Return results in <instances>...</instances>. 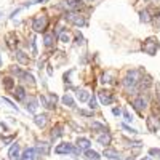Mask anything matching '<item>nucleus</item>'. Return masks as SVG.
<instances>
[{"instance_id": "nucleus-1", "label": "nucleus", "mask_w": 160, "mask_h": 160, "mask_svg": "<svg viewBox=\"0 0 160 160\" xmlns=\"http://www.w3.org/2000/svg\"><path fill=\"white\" fill-rule=\"evenodd\" d=\"M48 28V16L45 15H37L32 21V29L34 32H43Z\"/></svg>"}, {"instance_id": "nucleus-2", "label": "nucleus", "mask_w": 160, "mask_h": 160, "mask_svg": "<svg viewBox=\"0 0 160 160\" xmlns=\"http://www.w3.org/2000/svg\"><path fill=\"white\" fill-rule=\"evenodd\" d=\"M138 82H139V74H138V71H131V72H128V75L123 78V87L125 88H135L136 85H138Z\"/></svg>"}, {"instance_id": "nucleus-3", "label": "nucleus", "mask_w": 160, "mask_h": 160, "mask_svg": "<svg viewBox=\"0 0 160 160\" xmlns=\"http://www.w3.org/2000/svg\"><path fill=\"white\" fill-rule=\"evenodd\" d=\"M157 50H158V42H157V38H154V37H149L144 42V45H142V51L148 53V55H151V56L155 55Z\"/></svg>"}, {"instance_id": "nucleus-4", "label": "nucleus", "mask_w": 160, "mask_h": 160, "mask_svg": "<svg viewBox=\"0 0 160 160\" xmlns=\"http://www.w3.org/2000/svg\"><path fill=\"white\" fill-rule=\"evenodd\" d=\"M64 18H66V21H69V22H72V24H75V26H85V18L83 16H80V15H77V13H66L64 15Z\"/></svg>"}, {"instance_id": "nucleus-5", "label": "nucleus", "mask_w": 160, "mask_h": 160, "mask_svg": "<svg viewBox=\"0 0 160 160\" xmlns=\"http://www.w3.org/2000/svg\"><path fill=\"white\" fill-rule=\"evenodd\" d=\"M58 101V96L56 95H50V96H40V102H42L47 109H53L55 104Z\"/></svg>"}, {"instance_id": "nucleus-6", "label": "nucleus", "mask_w": 160, "mask_h": 160, "mask_svg": "<svg viewBox=\"0 0 160 160\" xmlns=\"http://www.w3.org/2000/svg\"><path fill=\"white\" fill-rule=\"evenodd\" d=\"M72 151H74V146L69 144V142H61V144H58L55 148V152L58 155H61V154H72Z\"/></svg>"}, {"instance_id": "nucleus-7", "label": "nucleus", "mask_w": 160, "mask_h": 160, "mask_svg": "<svg viewBox=\"0 0 160 160\" xmlns=\"http://www.w3.org/2000/svg\"><path fill=\"white\" fill-rule=\"evenodd\" d=\"M148 128L151 131H157L160 128V115H151L148 118Z\"/></svg>"}, {"instance_id": "nucleus-8", "label": "nucleus", "mask_w": 160, "mask_h": 160, "mask_svg": "<svg viewBox=\"0 0 160 160\" xmlns=\"http://www.w3.org/2000/svg\"><path fill=\"white\" fill-rule=\"evenodd\" d=\"M37 157H38V152L35 151V148H28V149L22 152L21 160H35Z\"/></svg>"}, {"instance_id": "nucleus-9", "label": "nucleus", "mask_w": 160, "mask_h": 160, "mask_svg": "<svg viewBox=\"0 0 160 160\" xmlns=\"http://www.w3.org/2000/svg\"><path fill=\"white\" fill-rule=\"evenodd\" d=\"M82 5H83L82 0H66V2H64V8H68L69 11H75Z\"/></svg>"}, {"instance_id": "nucleus-10", "label": "nucleus", "mask_w": 160, "mask_h": 160, "mask_svg": "<svg viewBox=\"0 0 160 160\" xmlns=\"http://www.w3.org/2000/svg\"><path fill=\"white\" fill-rule=\"evenodd\" d=\"M98 96H99V101H101L102 106H109V104H112V101H114V98L111 96L109 91H99Z\"/></svg>"}, {"instance_id": "nucleus-11", "label": "nucleus", "mask_w": 160, "mask_h": 160, "mask_svg": "<svg viewBox=\"0 0 160 160\" xmlns=\"http://www.w3.org/2000/svg\"><path fill=\"white\" fill-rule=\"evenodd\" d=\"M8 157H10V160H19L21 158V155H19V144H13L11 148H10V151H8Z\"/></svg>"}, {"instance_id": "nucleus-12", "label": "nucleus", "mask_w": 160, "mask_h": 160, "mask_svg": "<svg viewBox=\"0 0 160 160\" xmlns=\"http://www.w3.org/2000/svg\"><path fill=\"white\" fill-rule=\"evenodd\" d=\"M133 108H135L138 112H142V111L146 109V99H144L142 96L135 98V99H133Z\"/></svg>"}, {"instance_id": "nucleus-13", "label": "nucleus", "mask_w": 160, "mask_h": 160, "mask_svg": "<svg viewBox=\"0 0 160 160\" xmlns=\"http://www.w3.org/2000/svg\"><path fill=\"white\" fill-rule=\"evenodd\" d=\"M90 146H91V142H90V139H87V138H78V139H77V148H78L80 151L90 149Z\"/></svg>"}, {"instance_id": "nucleus-14", "label": "nucleus", "mask_w": 160, "mask_h": 160, "mask_svg": "<svg viewBox=\"0 0 160 160\" xmlns=\"http://www.w3.org/2000/svg\"><path fill=\"white\" fill-rule=\"evenodd\" d=\"M47 120H48V117H47L45 114H42V115H35V118H34V123H35L38 128H43V127L47 125Z\"/></svg>"}, {"instance_id": "nucleus-15", "label": "nucleus", "mask_w": 160, "mask_h": 160, "mask_svg": "<svg viewBox=\"0 0 160 160\" xmlns=\"http://www.w3.org/2000/svg\"><path fill=\"white\" fill-rule=\"evenodd\" d=\"M104 157L112 158V160H120V158H122V155H120L117 151H114V149H106L104 151Z\"/></svg>"}, {"instance_id": "nucleus-16", "label": "nucleus", "mask_w": 160, "mask_h": 160, "mask_svg": "<svg viewBox=\"0 0 160 160\" xmlns=\"http://www.w3.org/2000/svg\"><path fill=\"white\" fill-rule=\"evenodd\" d=\"M35 151H37L38 154H42V155H47L48 151H50V144H47V142H38L37 148H35Z\"/></svg>"}, {"instance_id": "nucleus-17", "label": "nucleus", "mask_w": 160, "mask_h": 160, "mask_svg": "<svg viewBox=\"0 0 160 160\" xmlns=\"http://www.w3.org/2000/svg\"><path fill=\"white\" fill-rule=\"evenodd\" d=\"M13 96H15V99H18V101L26 99V90H24L22 87H16L15 93H13Z\"/></svg>"}, {"instance_id": "nucleus-18", "label": "nucleus", "mask_w": 160, "mask_h": 160, "mask_svg": "<svg viewBox=\"0 0 160 160\" xmlns=\"http://www.w3.org/2000/svg\"><path fill=\"white\" fill-rule=\"evenodd\" d=\"M37 108H38L37 99H35V98H29V102H28V106H26V109H28V112L34 114V112L37 111Z\"/></svg>"}, {"instance_id": "nucleus-19", "label": "nucleus", "mask_w": 160, "mask_h": 160, "mask_svg": "<svg viewBox=\"0 0 160 160\" xmlns=\"http://www.w3.org/2000/svg\"><path fill=\"white\" fill-rule=\"evenodd\" d=\"M98 142H99L101 146H108V144L111 142V135L104 131L102 135H99V136H98Z\"/></svg>"}, {"instance_id": "nucleus-20", "label": "nucleus", "mask_w": 160, "mask_h": 160, "mask_svg": "<svg viewBox=\"0 0 160 160\" xmlns=\"http://www.w3.org/2000/svg\"><path fill=\"white\" fill-rule=\"evenodd\" d=\"M16 59H18L21 64H28V62H29V56L26 55L24 51H21V50H16Z\"/></svg>"}, {"instance_id": "nucleus-21", "label": "nucleus", "mask_w": 160, "mask_h": 160, "mask_svg": "<svg viewBox=\"0 0 160 160\" xmlns=\"http://www.w3.org/2000/svg\"><path fill=\"white\" fill-rule=\"evenodd\" d=\"M7 40H8V47H10L11 50H15V48H16V45H18V38H16V35L11 32V34H8Z\"/></svg>"}, {"instance_id": "nucleus-22", "label": "nucleus", "mask_w": 160, "mask_h": 160, "mask_svg": "<svg viewBox=\"0 0 160 160\" xmlns=\"http://www.w3.org/2000/svg\"><path fill=\"white\" fill-rule=\"evenodd\" d=\"M85 158H88V160H99L101 157H99V154H98L96 151L87 149V151H85Z\"/></svg>"}, {"instance_id": "nucleus-23", "label": "nucleus", "mask_w": 160, "mask_h": 160, "mask_svg": "<svg viewBox=\"0 0 160 160\" xmlns=\"http://www.w3.org/2000/svg\"><path fill=\"white\" fill-rule=\"evenodd\" d=\"M59 136H62V127L61 125H56L55 128L51 130V139H56Z\"/></svg>"}, {"instance_id": "nucleus-24", "label": "nucleus", "mask_w": 160, "mask_h": 160, "mask_svg": "<svg viewBox=\"0 0 160 160\" xmlns=\"http://www.w3.org/2000/svg\"><path fill=\"white\" fill-rule=\"evenodd\" d=\"M55 38H56L55 34H45V37H43V43H45V47H51L53 42H55Z\"/></svg>"}, {"instance_id": "nucleus-25", "label": "nucleus", "mask_w": 160, "mask_h": 160, "mask_svg": "<svg viewBox=\"0 0 160 160\" xmlns=\"http://www.w3.org/2000/svg\"><path fill=\"white\" fill-rule=\"evenodd\" d=\"M88 98H90V95H88V91H87V90H78V91H77V99H78L80 102L87 101Z\"/></svg>"}, {"instance_id": "nucleus-26", "label": "nucleus", "mask_w": 160, "mask_h": 160, "mask_svg": "<svg viewBox=\"0 0 160 160\" xmlns=\"http://www.w3.org/2000/svg\"><path fill=\"white\" fill-rule=\"evenodd\" d=\"M61 101H62V104H64V106H69V108H74V106H75V102H74V99H72V96H71V95H64Z\"/></svg>"}, {"instance_id": "nucleus-27", "label": "nucleus", "mask_w": 160, "mask_h": 160, "mask_svg": "<svg viewBox=\"0 0 160 160\" xmlns=\"http://www.w3.org/2000/svg\"><path fill=\"white\" fill-rule=\"evenodd\" d=\"M2 82H3V87H5L7 90H11L13 87H15V80H13L11 77H5Z\"/></svg>"}, {"instance_id": "nucleus-28", "label": "nucleus", "mask_w": 160, "mask_h": 160, "mask_svg": "<svg viewBox=\"0 0 160 160\" xmlns=\"http://www.w3.org/2000/svg\"><path fill=\"white\" fill-rule=\"evenodd\" d=\"M141 22H149L151 21V13H149V10H144V11H141Z\"/></svg>"}, {"instance_id": "nucleus-29", "label": "nucleus", "mask_w": 160, "mask_h": 160, "mask_svg": "<svg viewBox=\"0 0 160 160\" xmlns=\"http://www.w3.org/2000/svg\"><path fill=\"white\" fill-rule=\"evenodd\" d=\"M91 128L96 130V131H108V130H106V127L102 123H99V122H93L91 123Z\"/></svg>"}, {"instance_id": "nucleus-30", "label": "nucleus", "mask_w": 160, "mask_h": 160, "mask_svg": "<svg viewBox=\"0 0 160 160\" xmlns=\"http://www.w3.org/2000/svg\"><path fill=\"white\" fill-rule=\"evenodd\" d=\"M59 40H61V42H64V43H68L69 40H71V37H69V34H68V32L64 31V32H61V34H59Z\"/></svg>"}, {"instance_id": "nucleus-31", "label": "nucleus", "mask_w": 160, "mask_h": 160, "mask_svg": "<svg viewBox=\"0 0 160 160\" xmlns=\"http://www.w3.org/2000/svg\"><path fill=\"white\" fill-rule=\"evenodd\" d=\"M98 108V102H96V98L93 96V98H90V109L93 111V109H96Z\"/></svg>"}, {"instance_id": "nucleus-32", "label": "nucleus", "mask_w": 160, "mask_h": 160, "mask_svg": "<svg viewBox=\"0 0 160 160\" xmlns=\"http://www.w3.org/2000/svg\"><path fill=\"white\" fill-rule=\"evenodd\" d=\"M122 128H123V130H127L128 133H131V135H135V133H138V131H136L135 128H130V127H128L127 123H122Z\"/></svg>"}, {"instance_id": "nucleus-33", "label": "nucleus", "mask_w": 160, "mask_h": 160, "mask_svg": "<svg viewBox=\"0 0 160 160\" xmlns=\"http://www.w3.org/2000/svg\"><path fill=\"white\" fill-rule=\"evenodd\" d=\"M123 118L127 120V122H131V120H133V117L128 114V111H123Z\"/></svg>"}, {"instance_id": "nucleus-34", "label": "nucleus", "mask_w": 160, "mask_h": 160, "mask_svg": "<svg viewBox=\"0 0 160 160\" xmlns=\"http://www.w3.org/2000/svg\"><path fill=\"white\" fill-rule=\"evenodd\" d=\"M42 2H47V0H32V2L26 3V7H29V5H35V3H42Z\"/></svg>"}, {"instance_id": "nucleus-35", "label": "nucleus", "mask_w": 160, "mask_h": 160, "mask_svg": "<svg viewBox=\"0 0 160 160\" xmlns=\"http://www.w3.org/2000/svg\"><path fill=\"white\" fill-rule=\"evenodd\" d=\"M149 154H151V155H160V149H151Z\"/></svg>"}, {"instance_id": "nucleus-36", "label": "nucleus", "mask_w": 160, "mask_h": 160, "mask_svg": "<svg viewBox=\"0 0 160 160\" xmlns=\"http://www.w3.org/2000/svg\"><path fill=\"white\" fill-rule=\"evenodd\" d=\"M112 114H114V115H117V117H118V115H120V114H122V111H120V109H117V108H115V109H112Z\"/></svg>"}, {"instance_id": "nucleus-37", "label": "nucleus", "mask_w": 160, "mask_h": 160, "mask_svg": "<svg viewBox=\"0 0 160 160\" xmlns=\"http://www.w3.org/2000/svg\"><path fill=\"white\" fill-rule=\"evenodd\" d=\"M155 24H157V28H160V15L155 18Z\"/></svg>"}, {"instance_id": "nucleus-38", "label": "nucleus", "mask_w": 160, "mask_h": 160, "mask_svg": "<svg viewBox=\"0 0 160 160\" xmlns=\"http://www.w3.org/2000/svg\"><path fill=\"white\" fill-rule=\"evenodd\" d=\"M13 139V136H7V138H3V142H10Z\"/></svg>"}, {"instance_id": "nucleus-39", "label": "nucleus", "mask_w": 160, "mask_h": 160, "mask_svg": "<svg viewBox=\"0 0 160 160\" xmlns=\"http://www.w3.org/2000/svg\"><path fill=\"white\" fill-rule=\"evenodd\" d=\"M0 66H2V58H0Z\"/></svg>"}, {"instance_id": "nucleus-40", "label": "nucleus", "mask_w": 160, "mask_h": 160, "mask_svg": "<svg viewBox=\"0 0 160 160\" xmlns=\"http://www.w3.org/2000/svg\"><path fill=\"white\" fill-rule=\"evenodd\" d=\"M142 160H151V158H142Z\"/></svg>"}, {"instance_id": "nucleus-41", "label": "nucleus", "mask_w": 160, "mask_h": 160, "mask_svg": "<svg viewBox=\"0 0 160 160\" xmlns=\"http://www.w3.org/2000/svg\"><path fill=\"white\" fill-rule=\"evenodd\" d=\"M88 2H93V0H88Z\"/></svg>"}, {"instance_id": "nucleus-42", "label": "nucleus", "mask_w": 160, "mask_h": 160, "mask_svg": "<svg viewBox=\"0 0 160 160\" xmlns=\"http://www.w3.org/2000/svg\"><path fill=\"white\" fill-rule=\"evenodd\" d=\"M131 160H133V158H131Z\"/></svg>"}]
</instances>
